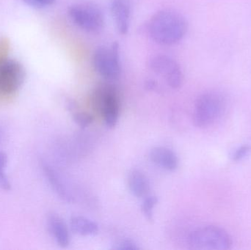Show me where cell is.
Segmentation results:
<instances>
[{"mask_svg": "<svg viewBox=\"0 0 251 250\" xmlns=\"http://www.w3.org/2000/svg\"><path fill=\"white\" fill-rule=\"evenodd\" d=\"M188 30L187 19L178 12L164 9L153 15L148 22L147 32L152 41L162 45L179 43Z\"/></svg>", "mask_w": 251, "mask_h": 250, "instance_id": "cell-1", "label": "cell"}, {"mask_svg": "<svg viewBox=\"0 0 251 250\" xmlns=\"http://www.w3.org/2000/svg\"><path fill=\"white\" fill-rule=\"evenodd\" d=\"M225 96L216 91H209L199 95L195 104L193 123L199 128H206L215 124L226 110Z\"/></svg>", "mask_w": 251, "mask_h": 250, "instance_id": "cell-2", "label": "cell"}, {"mask_svg": "<svg viewBox=\"0 0 251 250\" xmlns=\"http://www.w3.org/2000/svg\"><path fill=\"white\" fill-rule=\"evenodd\" d=\"M92 103L94 108L104 117L106 126L113 129L117 124L120 113V96L117 88L110 83L97 85L93 91Z\"/></svg>", "mask_w": 251, "mask_h": 250, "instance_id": "cell-3", "label": "cell"}, {"mask_svg": "<svg viewBox=\"0 0 251 250\" xmlns=\"http://www.w3.org/2000/svg\"><path fill=\"white\" fill-rule=\"evenodd\" d=\"M187 244L193 250H226L231 249L233 242L226 230L209 226L192 231L187 238Z\"/></svg>", "mask_w": 251, "mask_h": 250, "instance_id": "cell-4", "label": "cell"}, {"mask_svg": "<svg viewBox=\"0 0 251 250\" xmlns=\"http://www.w3.org/2000/svg\"><path fill=\"white\" fill-rule=\"evenodd\" d=\"M68 14L72 22L85 32L98 33L104 28V14L97 4L76 3L69 7Z\"/></svg>", "mask_w": 251, "mask_h": 250, "instance_id": "cell-5", "label": "cell"}, {"mask_svg": "<svg viewBox=\"0 0 251 250\" xmlns=\"http://www.w3.org/2000/svg\"><path fill=\"white\" fill-rule=\"evenodd\" d=\"M119 44L113 43L110 46L99 47L93 55V65L96 71L104 79L115 80L122 72Z\"/></svg>", "mask_w": 251, "mask_h": 250, "instance_id": "cell-6", "label": "cell"}, {"mask_svg": "<svg viewBox=\"0 0 251 250\" xmlns=\"http://www.w3.org/2000/svg\"><path fill=\"white\" fill-rule=\"evenodd\" d=\"M26 72L19 62L13 59L0 60V94L16 93L25 82Z\"/></svg>", "mask_w": 251, "mask_h": 250, "instance_id": "cell-7", "label": "cell"}, {"mask_svg": "<svg viewBox=\"0 0 251 250\" xmlns=\"http://www.w3.org/2000/svg\"><path fill=\"white\" fill-rule=\"evenodd\" d=\"M149 68L152 71L165 79L170 88L178 89L184 82V74L180 65L172 57L165 54L153 56L149 60Z\"/></svg>", "mask_w": 251, "mask_h": 250, "instance_id": "cell-8", "label": "cell"}, {"mask_svg": "<svg viewBox=\"0 0 251 250\" xmlns=\"http://www.w3.org/2000/svg\"><path fill=\"white\" fill-rule=\"evenodd\" d=\"M111 12L119 33L126 35L131 22V0H112Z\"/></svg>", "mask_w": 251, "mask_h": 250, "instance_id": "cell-9", "label": "cell"}, {"mask_svg": "<svg viewBox=\"0 0 251 250\" xmlns=\"http://www.w3.org/2000/svg\"><path fill=\"white\" fill-rule=\"evenodd\" d=\"M42 170L47 182L56 195L65 202H72L73 201L72 194L66 187L61 176L59 175L57 170L45 161L42 162Z\"/></svg>", "mask_w": 251, "mask_h": 250, "instance_id": "cell-10", "label": "cell"}, {"mask_svg": "<svg viewBox=\"0 0 251 250\" xmlns=\"http://www.w3.org/2000/svg\"><path fill=\"white\" fill-rule=\"evenodd\" d=\"M150 159L156 165L168 171H174L178 167V159L172 150L165 147H156L150 153Z\"/></svg>", "mask_w": 251, "mask_h": 250, "instance_id": "cell-11", "label": "cell"}, {"mask_svg": "<svg viewBox=\"0 0 251 250\" xmlns=\"http://www.w3.org/2000/svg\"><path fill=\"white\" fill-rule=\"evenodd\" d=\"M49 230L57 245L66 248L70 244V234L67 226L59 216L51 214L47 220Z\"/></svg>", "mask_w": 251, "mask_h": 250, "instance_id": "cell-12", "label": "cell"}, {"mask_svg": "<svg viewBox=\"0 0 251 250\" xmlns=\"http://www.w3.org/2000/svg\"><path fill=\"white\" fill-rule=\"evenodd\" d=\"M128 185L131 193L137 198L146 197L150 190L149 179L138 170L130 172L128 176Z\"/></svg>", "mask_w": 251, "mask_h": 250, "instance_id": "cell-13", "label": "cell"}, {"mask_svg": "<svg viewBox=\"0 0 251 250\" xmlns=\"http://www.w3.org/2000/svg\"><path fill=\"white\" fill-rule=\"evenodd\" d=\"M70 226L74 233L80 236H94L99 233L98 225L82 216H75L72 217Z\"/></svg>", "mask_w": 251, "mask_h": 250, "instance_id": "cell-14", "label": "cell"}, {"mask_svg": "<svg viewBox=\"0 0 251 250\" xmlns=\"http://www.w3.org/2000/svg\"><path fill=\"white\" fill-rule=\"evenodd\" d=\"M7 157L4 153L0 151V188L3 190H10V183L5 173Z\"/></svg>", "mask_w": 251, "mask_h": 250, "instance_id": "cell-15", "label": "cell"}, {"mask_svg": "<svg viewBox=\"0 0 251 250\" xmlns=\"http://www.w3.org/2000/svg\"><path fill=\"white\" fill-rule=\"evenodd\" d=\"M158 203L157 197L149 195L145 198L142 205V211L149 221H152L153 219V208Z\"/></svg>", "mask_w": 251, "mask_h": 250, "instance_id": "cell-16", "label": "cell"}, {"mask_svg": "<svg viewBox=\"0 0 251 250\" xmlns=\"http://www.w3.org/2000/svg\"><path fill=\"white\" fill-rule=\"evenodd\" d=\"M72 114L75 123L82 129L88 127L94 122V117L92 114L86 112L79 111L77 110L73 112Z\"/></svg>", "mask_w": 251, "mask_h": 250, "instance_id": "cell-17", "label": "cell"}, {"mask_svg": "<svg viewBox=\"0 0 251 250\" xmlns=\"http://www.w3.org/2000/svg\"><path fill=\"white\" fill-rule=\"evenodd\" d=\"M113 248L118 250H137L140 249L137 244L134 241L130 240V239H124V240L120 241L115 245Z\"/></svg>", "mask_w": 251, "mask_h": 250, "instance_id": "cell-18", "label": "cell"}, {"mask_svg": "<svg viewBox=\"0 0 251 250\" xmlns=\"http://www.w3.org/2000/svg\"><path fill=\"white\" fill-rule=\"evenodd\" d=\"M251 151V147L249 145H243L236 149L231 155V158L234 161H240L249 155Z\"/></svg>", "mask_w": 251, "mask_h": 250, "instance_id": "cell-19", "label": "cell"}, {"mask_svg": "<svg viewBox=\"0 0 251 250\" xmlns=\"http://www.w3.org/2000/svg\"><path fill=\"white\" fill-rule=\"evenodd\" d=\"M27 5L35 8H44L52 5L56 0H23Z\"/></svg>", "mask_w": 251, "mask_h": 250, "instance_id": "cell-20", "label": "cell"}, {"mask_svg": "<svg viewBox=\"0 0 251 250\" xmlns=\"http://www.w3.org/2000/svg\"><path fill=\"white\" fill-rule=\"evenodd\" d=\"M145 88L148 91H154L157 88V83L152 79H149V80L146 81V83H145Z\"/></svg>", "mask_w": 251, "mask_h": 250, "instance_id": "cell-21", "label": "cell"}]
</instances>
